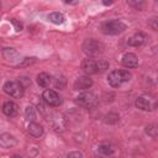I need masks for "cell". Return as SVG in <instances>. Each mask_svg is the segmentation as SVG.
Returning a JSON list of instances; mask_svg holds the SVG:
<instances>
[{
    "label": "cell",
    "instance_id": "1",
    "mask_svg": "<svg viewBox=\"0 0 158 158\" xmlns=\"http://www.w3.org/2000/svg\"><path fill=\"white\" fill-rule=\"evenodd\" d=\"M81 68L86 74H96L102 73L109 68V63L106 59H84L81 63Z\"/></svg>",
    "mask_w": 158,
    "mask_h": 158
},
{
    "label": "cell",
    "instance_id": "2",
    "mask_svg": "<svg viewBox=\"0 0 158 158\" xmlns=\"http://www.w3.org/2000/svg\"><path fill=\"white\" fill-rule=\"evenodd\" d=\"M131 79V73L125 69H116L109 73L107 81L112 88H118Z\"/></svg>",
    "mask_w": 158,
    "mask_h": 158
},
{
    "label": "cell",
    "instance_id": "3",
    "mask_svg": "<svg viewBox=\"0 0 158 158\" xmlns=\"http://www.w3.org/2000/svg\"><path fill=\"white\" fill-rule=\"evenodd\" d=\"M126 30V25L120 20H109L101 23V31L105 35H118Z\"/></svg>",
    "mask_w": 158,
    "mask_h": 158
},
{
    "label": "cell",
    "instance_id": "4",
    "mask_svg": "<svg viewBox=\"0 0 158 158\" xmlns=\"http://www.w3.org/2000/svg\"><path fill=\"white\" fill-rule=\"evenodd\" d=\"M81 49L85 54H88L89 57H94V56H98L99 53H101L104 51V44L96 40H93V38H88L83 42L81 44Z\"/></svg>",
    "mask_w": 158,
    "mask_h": 158
},
{
    "label": "cell",
    "instance_id": "5",
    "mask_svg": "<svg viewBox=\"0 0 158 158\" xmlns=\"http://www.w3.org/2000/svg\"><path fill=\"white\" fill-rule=\"evenodd\" d=\"M74 101H75V104L77 105H79V106H81V107H85V109H91V107H94V106H96L98 105V96L95 95V94H93V93H88V91H85V93H81V94H79L75 99H74Z\"/></svg>",
    "mask_w": 158,
    "mask_h": 158
},
{
    "label": "cell",
    "instance_id": "6",
    "mask_svg": "<svg viewBox=\"0 0 158 158\" xmlns=\"http://www.w3.org/2000/svg\"><path fill=\"white\" fill-rule=\"evenodd\" d=\"M4 91L12 98H21L25 93L23 85L19 80H9L4 84Z\"/></svg>",
    "mask_w": 158,
    "mask_h": 158
},
{
    "label": "cell",
    "instance_id": "7",
    "mask_svg": "<svg viewBox=\"0 0 158 158\" xmlns=\"http://www.w3.org/2000/svg\"><path fill=\"white\" fill-rule=\"evenodd\" d=\"M135 105L139 110L152 111V110H154L157 107V101H156V99L151 98V95H142V96H138L136 99Z\"/></svg>",
    "mask_w": 158,
    "mask_h": 158
},
{
    "label": "cell",
    "instance_id": "8",
    "mask_svg": "<svg viewBox=\"0 0 158 158\" xmlns=\"http://www.w3.org/2000/svg\"><path fill=\"white\" fill-rule=\"evenodd\" d=\"M42 99L49 106H59L62 104V98L52 89H46L42 94Z\"/></svg>",
    "mask_w": 158,
    "mask_h": 158
},
{
    "label": "cell",
    "instance_id": "9",
    "mask_svg": "<svg viewBox=\"0 0 158 158\" xmlns=\"http://www.w3.org/2000/svg\"><path fill=\"white\" fill-rule=\"evenodd\" d=\"M147 40H148V37H147L146 33H143V32H137V33H135L132 37L128 38L127 43H128V46H132V47H139V46L144 44V43L147 42Z\"/></svg>",
    "mask_w": 158,
    "mask_h": 158
},
{
    "label": "cell",
    "instance_id": "10",
    "mask_svg": "<svg viewBox=\"0 0 158 158\" xmlns=\"http://www.w3.org/2000/svg\"><path fill=\"white\" fill-rule=\"evenodd\" d=\"M91 85H93V80H91L89 77L83 75V77H79V78L75 80L73 88H74V90H86V89H89Z\"/></svg>",
    "mask_w": 158,
    "mask_h": 158
},
{
    "label": "cell",
    "instance_id": "11",
    "mask_svg": "<svg viewBox=\"0 0 158 158\" xmlns=\"http://www.w3.org/2000/svg\"><path fill=\"white\" fill-rule=\"evenodd\" d=\"M16 146V138L10 133H1L0 135V147L1 148H11Z\"/></svg>",
    "mask_w": 158,
    "mask_h": 158
},
{
    "label": "cell",
    "instance_id": "12",
    "mask_svg": "<svg viewBox=\"0 0 158 158\" xmlns=\"http://www.w3.org/2000/svg\"><path fill=\"white\" fill-rule=\"evenodd\" d=\"M122 64L126 68H136L138 65V58L135 53H126L122 57Z\"/></svg>",
    "mask_w": 158,
    "mask_h": 158
},
{
    "label": "cell",
    "instance_id": "13",
    "mask_svg": "<svg viewBox=\"0 0 158 158\" xmlns=\"http://www.w3.org/2000/svg\"><path fill=\"white\" fill-rule=\"evenodd\" d=\"M2 112L9 116V117H12V116H16L17 112H19V106L14 102V101H6L4 102L2 105Z\"/></svg>",
    "mask_w": 158,
    "mask_h": 158
},
{
    "label": "cell",
    "instance_id": "14",
    "mask_svg": "<svg viewBox=\"0 0 158 158\" xmlns=\"http://www.w3.org/2000/svg\"><path fill=\"white\" fill-rule=\"evenodd\" d=\"M27 131H28V133L32 136V137H41L42 136V133H43V127L40 125V123H36V122H30V125H28V127H27Z\"/></svg>",
    "mask_w": 158,
    "mask_h": 158
},
{
    "label": "cell",
    "instance_id": "15",
    "mask_svg": "<svg viewBox=\"0 0 158 158\" xmlns=\"http://www.w3.org/2000/svg\"><path fill=\"white\" fill-rule=\"evenodd\" d=\"M48 20L56 25H62L65 21V17L62 12H52L48 15Z\"/></svg>",
    "mask_w": 158,
    "mask_h": 158
},
{
    "label": "cell",
    "instance_id": "16",
    "mask_svg": "<svg viewBox=\"0 0 158 158\" xmlns=\"http://www.w3.org/2000/svg\"><path fill=\"white\" fill-rule=\"evenodd\" d=\"M37 83L42 88H47L51 84V77L47 73H40L37 75Z\"/></svg>",
    "mask_w": 158,
    "mask_h": 158
},
{
    "label": "cell",
    "instance_id": "17",
    "mask_svg": "<svg viewBox=\"0 0 158 158\" xmlns=\"http://www.w3.org/2000/svg\"><path fill=\"white\" fill-rule=\"evenodd\" d=\"M98 151L100 154H104V156H111L114 153V148L109 143H101L98 147Z\"/></svg>",
    "mask_w": 158,
    "mask_h": 158
},
{
    "label": "cell",
    "instance_id": "18",
    "mask_svg": "<svg viewBox=\"0 0 158 158\" xmlns=\"http://www.w3.org/2000/svg\"><path fill=\"white\" fill-rule=\"evenodd\" d=\"M25 118L28 121V122H32L36 120V111H35V107L28 105L26 109H25Z\"/></svg>",
    "mask_w": 158,
    "mask_h": 158
},
{
    "label": "cell",
    "instance_id": "19",
    "mask_svg": "<svg viewBox=\"0 0 158 158\" xmlns=\"http://www.w3.org/2000/svg\"><path fill=\"white\" fill-rule=\"evenodd\" d=\"M2 54H4V57H5V59H7V60H14L12 59V57H16V58H20L19 57V54H17V52L14 49V48H5L4 49V52H2Z\"/></svg>",
    "mask_w": 158,
    "mask_h": 158
},
{
    "label": "cell",
    "instance_id": "20",
    "mask_svg": "<svg viewBox=\"0 0 158 158\" xmlns=\"http://www.w3.org/2000/svg\"><path fill=\"white\" fill-rule=\"evenodd\" d=\"M126 1L130 6H132L133 9H137V10H142L146 5V0H126Z\"/></svg>",
    "mask_w": 158,
    "mask_h": 158
},
{
    "label": "cell",
    "instance_id": "21",
    "mask_svg": "<svg viewBox=\"0 0 158 158\" xmlns=\"http://www.w3.org/2000/svg\"><path fill=\"white\" fill-rule=\"evenodd\" d=\"M10 21H11V23L14 25V27H15V31L20 32V31L23 28V25H22V22H20L19 20H16V19H11Z\"/></svg>",
    "mask_w": 158,
    "mask_h": 158
},
{
    "label": "cell",
    "instance_id": "22",
    "mask_svg": "<svg viewBox=\"0 0 158 158\" xmlns=\"http://www.w3.org/2000/svg\"><path fill=\"white\" fill-rule=\"evenodd\" d=\"M156 131H157V128H156L154 125H149V126L146 127V132H147L149 136H152L153 138L157 137V132H156Z\"/></svg>",
    "mask_w": 158,
    "mask_h": 158
},
{
    "label": "cell",
    "instance_id": "23",
    "mask_svg": "<svg viewBox=\"0 0 158 158\" xmlns=\"http://www.w3.org/2000/svg\"><path fill=\"white\" fill-rule=\"evenodd\" d=\"M19 81L23 85V88H27V86L31 85V80H30L27 77H21V78H19Z\"/></svg>",
    "mask_w": 158,
    "mask_h": 158
},
{
    "label": "cell",
    "instance_id": "24",
    "mask_svg": "<svg viewBox=\"0 0 158 158\" xmlns=\"http://www.w3.org/2000/svg\"><path fill=\"white\" fill-rule=\"evenodd\" d=\"M156 22H157V17H153V19L149 21V25L152 26V28H153L154 31L157 30V25H156Z\"/></svg>",
    "mask_w": 158,
    "mask_h": 158
},
{
    "label": "cell",
    "instance_id": "25",
    "mask_svg": "<svg viewBox=\"0 0 158 158\" xmlns=\"http://www.w3.org/2000/svg\"><path fill=\"white\" fill-rule=\"evenodd\" d=\"M68 157H83V154L80 152H69Z\"/></svg>",
    "mask_w": 158,
    "mask_h": 158
},
{
    "label": "cell",
    "instance_id": "26",
    "mask_svg": "<svg viewBox=\"0 0 158 158\" xmlns=\"http://www.w3.org/2000/svg\"><path fill=\"white\" fill-rule=\"evenodd\" d=\"M104 5H111L112 4V0H102Z\"/></svg>",
    "mask_w": 158,
    "mask_h": 158
},
{
    "label": "cell",
    "instance_id": "27",
    "mask_svg": "<svg viewBox=\"0 0 158 158\" xmlns=\"http://www.w3.org/2000/svg\"><path fill=\"white\" fill-rule=\"evenodd\" d=\"M67 2H73V0H65Z\"/></svg>",
    "mask_w": 158,
    "mask_h": 158
}]
</instances>
